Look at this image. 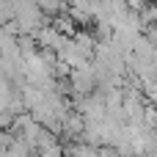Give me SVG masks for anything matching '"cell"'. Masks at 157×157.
Masks as SVG:
<instances>
[{
    "instance_id": "obj_1",
    "label": "cell",
    "mask_w": 157,
    "mask_h": 157,
    "mask_svg": "<svg viewBox=\"0 0 157 157\" xmlns=\"http://www.w3.org/2000/svg\"><path fill=\"white\" fill-rule=\"evenodd\" d=\"M36 157H63V144L58 141V135H47L39 146H36Z\"/></svg>"
}]
</instances>
